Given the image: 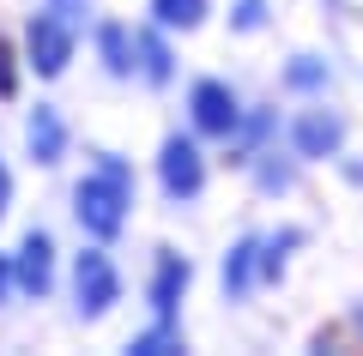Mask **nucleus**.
Masks as SVG:
<instances>
[{
  "instance_id": "obj_10",
  "label": "nucleus",
  "mask_w": 363,
  "mask_h": 356,
  "mask_svg": "<svg viewBox=\"0 0 363 356\" xmlns=\"http://www.w3.org/2000/svg\"><path fill=\"white\" fill-rule=\"evenodd\" d=\"M97 49H104V67H109L116 79H128L133 67H140V61H133V54H140V42H133L128 25H104V30H97Z\"/></svg>"
},
{
  "instance_id": "obj_5",
  "label": "nucleus",
  "mask_w": 363,
  "mask_h": 356,
  "mask_svg": "<svg viewBox=\"0 0 363 356\" xmlns=\"http://www.w3.org/2000/svg\"><path fill=\"white\" fill-rule=\"evenodd\" d=\"M157 181H164L169 200H194V193L206 188V157H200V145L182 139V133H169L164 151H157Z\"/></svg>"
},
{
  "instance_id": "obj_15",
  "label": "nucleus",
  "mask_w": 363,
  "mask_h": 356,
  "mask_svg": "<svg viewBox=\"0 0 363 356\" xmlns=\"http://www.w3.org/2000/svg\"><path fill=\"white\" fill-rule=\"evenodd\" d=\"M285 79H291V85H297V91H315V85H327V67L315 61V54H297Z\"/></svg>"
},
{
  "instance_id": "obj_4",
  "label": "nucleus",
  "mask_w": 363,
  "mask_h": 356,
  "mask_svg": "<svg viewBox=\"0 0 363 356\" xmlns=\"http://www.w3.org/2000/svg\"><path fill=\"white\" fill-rule=\"evenodd\" d=\"M188 115H194V133H206V139H230V133L242 127L236 91L224 85V79H200V85L188 91Z\"/></svg>"
},
{
  "instance_id": "obj_11",
  "label": "nucleus",
  "mask_w": 363,
  "mask_h": 356,
  "mask_svg": "<svg viewBox=\"0 0 363 356\" xmlns=\"http://www.w3.org/2000/svg\"><path fill=\"white\" fill-rule=\"evenodd\" d=\"M133 42H140V73L152 79V85H169V73H176V61H169L164 25H157V30H133Z\"/></svg>"
},
{
  "instance_id": "obj_2",
  "label": "nucleus",
  "mask_w": 363,
  "mask_h": 356,
  "mask_svg": "<svg viewBox=\"0 0 363 356\" xmlns=\"http://www.w3.org/2000/svg\"><path fill=\"white\" fill-rule=\"evenodd\" d=\"M73 42H79V25L61 18L55 6H43V13H30V25H25V54H30L25 67L37 79H61L67 61H73Z\"/></svg>"
},
{
  "instance_id": "obj_8",
  "label": "nucleus",
  "mask_w": 363,
  "mask_h": 356,
  "mask_svg": "<svg viewBox=\"0 0 363 356\" xmlns=\"http://www.w3.org/2000/svg\"><path fill=\"white\" fill-rule=\"evenodd\" d=\"M25 145H30V157H37V163H61V157H67V121H61V109L37 103V109H30V121H25Z\"/></svg>"
},
{
  "instance_id": "obj_7",
  "label": "nucleus",
  "mask_w": 363,
  "mask_h": 356,
  "mask_svg": "<svg viewBox=\"0 0 363 356\" xmlns=\"http://www.w3.org/2000/svg\"><path fill=\"white\" fill-rule=\"evenodd\" d=\"M291 139H297V157H333L345 145V115L339 109H303Z\"/></svg>"
},
{
  "instance_id": "obj_13",
  "label": "nucleus",
  "mask_w": 363,
  "mask_h": 356,
  "mask_svg": "<svg viewBox=\"0 0 363 356\" xmlns=\"http://www.w3.org/2000/svg\"><path fill=\"white\" fill-rule=\"evenodd\" d=\"M152 18L164 30H194L206 25V0H152Z\"/></svg>"
},
{
  "instance_id": "obj_6",
  "label": "nucleus",
  "mask_w": 363,
  "mask_h": 356,
  "mask_svg": "<svg viewBox=\"0 0 363 356\" xmlns=\"http://www.w3.org/2000/svg\"><path fill=\"white\" fill-rule=\"evenodd\" d=\"M13 278H18V290L25 296H49V284H55V242L43 236V229H30L25 242H18V254H13Z\"/></svg>"
},
{
  "instance_id": "obj_9",
  "label": "nucleus",
  "mask_w": 363,
  "mask_h": 356,
  "mask_svg": "<svg viewBox=\"0 0 363 356\" xmlns=\"http://www.w3.org/2000/svg\"><path fill=\"white\" fill-rule=\"evenodd\" d=\"M188 278H194V266L182 254H157V272H152V314L157 320H176V302L188 296Z\"/></svg>"
},
{
  "instance_id": "obj_20",
  "label": "nucleus",
  "mask_w": 363,
  "mask_h": 356,
  "mask_svg": "<svg viewBox=\"0 0 363 356\" xmlns=\"http://www.w3.org/2000/svg\"><path fill=\"white\" fill-rule=\"evenodd\" d=\"M6 290H18V278H13V260H0V302H6Z\"/></svg>"
},
{
  "instance_id": "obj_14",
  "label": "nucleus",
  "mask_w": 363,
  "mask_h": 356,
  "mask_svg": "<svg viewBox=\"0 0 363 356\" xmlns=\"http://www.w3.org/2000/svg\"><path fill=\"white\" fill-rule=\"evenodd\" d=\"M128 350L133 356H176L182 350V326L176 320H157V326H145L140 338H128Z\"/></svg>"
},
{
  "instance_id": "obj_18",
  "label": "nucleus",
  "mask_w": 363,
  "mask_h": 356,
  "mask_svg": "<svg viewBox=\"0 0 363 356\" xmlns=\"http://www.w3.org/2000/svg\"><path fill=\"white\" fill-rule=\"evenodd\" d=\"M6 205H13V169H6V157H0V217H6Z\"/></svg>"
},
{
  "instance_id": "obj_16",
  "label": "nucleus",
  "mask_w": 363,
  "mask_h": 356,
  "mask_svg": "<svg viewBox=\"0 0 363 356\" xmlns=\"http://www.w3.org/2000/svg\"><path fill=\"white\" fill-rule=\"evenodd\" d=\"M236 30H260V25H267V0H236Z\"/></svg>"
},
{
  "instance_id": "obj_19",
  "label": "nucleus",
  "mask_w": 363,
  "mask_h": 356,
  "mask_svg": "<svg viewBox=\"0 0 363 356\" xmlns=\"http://www.w3.org/2000/svg\"><path fill=\"white\" fill-rule=\"evenodd\" d=\"M43 6H55V13L73 18V25H79V13H85V0H43Z\"/></svg>"
},
{
  "instance_id": "obj_17",
  "label": "nucleus",
  "mask_w": 363,
  "mask_h": 356,
  "mask_svg": "<svg viewBox=\"0 0 363 356\" xmlns=\"http://www.w3.org/2000/svg\"><path fill=\"white\" fill-rule=\"evenodd\" d=\"M18 91V67H13V42H0V97Z\"/></svg>"
},
{
  "instance_id": "obj_3",
  "label": "nucleus",
  "mask_w": 363,
  "mask_h": 356,
  "mask_svg": "<svg viewBox=\"0 0 363 356\" xmlns=\"http://www.w3.org/2000/svg\"><path fill=\"white\" fill-rule=\"evenodd\" d=\"M121 302V272L104 248H85L73 260V314L79 320H104L109 308Z\"/></svg>"
},
{
  "instance_id": "obj_1",
  "label": "nucleus",
  "mask_w": 363,
  "mask_h": 356,
  "mask_svg": "<svg viewBox=\"0 0 363 356\" xmlns=\"http://www.w3.org/2000/svg\"><path fill=\"white\" fill-rule=\"evenodd\" d=\"M128 205H133V163L116 157V151H97V169L73 188L79 229L97 236V242H109V236H121V224H128Z\"/></svg>"
},
{
  "instance_id": "obj_12",
  "label": "nucleus",
  "mask_w": 363,
  "mask_h": 356,
  "mask_svg": "<svg viewBox=\"0 0 363 356\" xmlns=\"http://www.w3.org/2000/svg\"><path fill=\"white\" fill-rule=\"evenodd\" d=\"M255 272H260V242H255V236H242V242L224 254V290L242 296L248 284H255Z\"/></svg>"
}]
</instances>
